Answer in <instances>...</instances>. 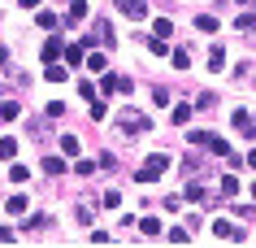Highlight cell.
I'll use <instances>...</instances> for the list:
<instances>
[{
    "mask_svg": "<svg viewBox=\"0 0 256 248\" xmlns=\"http://www.w3.org/2000/svg\"><path fill=\"white\" fill-rule=\"evenodd\" d=\"M118 126H122V131H126V135H139V131H148V113H139V109H122L118 113Z\"/></svg>",
    "mask_w": 256,
    "mask_h": 248,
    "instance_id": "1",
    "label": "cell"
},
{
    "mask_svg": "<svg viewBox=\"0 0 256 248\" xmlns=\"http://www.w3.org/2000/svg\"><path fill=\"white\" fill-rule=\"evenodd\" d=\"M191 144H200V148L217 152V157H230V144L222 135H213V131H191Z\"/></svg>",
    "mask_w": 256,
    "mask_h": 248,
    "instance_id": "2",
    "label": "cell"
},
{
    "mask_svg": "<svg viewBox=\"0 0 256 248\" xmlns=\"http://www.w3.org/2000/svg\"><path fill=\"white\" fill-rule=\"evenodd\" d=\"M165 165H170V161H165L161 152H152L148 161H144V170H139V183H156V179L165 174Z\"/></svg>",
    "mask_w": 256,
    "mask_h": 248,
    "instance_id": "3",
    "label": "cell"
},
{
    "mask_svg": "<svg viewBox=\"0 0 256 248\" xmlns=\"http://www.w3.org/2000/svg\"><path fill=\"white\" fill-rule=\"evenodd\" d=\"M113 9H122L130 22H144V18H148V5H144V0H113Z\"/></svg>",
    "mask_w": 256,
    "mask_h": 248,
    "instance_id": "4",
    "label": "cell"
},
{
    "mask_svg": "<svg viewBox=\"0 0 256 248\" xmlns=\"http://www.w3.org/2000/svg\"><path fill=\"white\" fill-rule=\"evenodd\" d=\"M213 235L217 239H243L239 226H230V222H222V218H213Z\"/></svg>",
    "mask_w": 256,
    "mask_h": 248,
    "instance_id": "5",
    "label": "cell"
},
{
    "mask_svg": "<svg viewBox=\"0 0 256 248\" xmlns=\"http://www.w3.org/2000/svg\"><path fill=\"white\" fill-rule=\"evenodd\" d=\"M82 18H87V5H82V0H70V14H66V22H70V27H78Z\"/></svg>",
    "mask_w": 256,
    "mask_h": 248,
    "instance_id": "6",
    "label": "cell"
},
{
    "mask_svg": "<svg viewBox=\"0 0 256 248\" xmlns=\"http://www.w3.org/2000/svg\"><path fill=\"white\" fill-rule=\"evenodd\" d=\"M234 131H239V135H256V122L248 113H234Z\"/></svg>",
    "mask_w": 256,
    "mask_h": 248,
    "instance_id": "7",
    "label": "cell"
},
{
    "mask_svg": "<svg viewBox=\"0 0 256 248\" xmlns=\"http://www.w3.org/2000/svg\"><path fill=\"white\" fill-rule=\"evenodd\" d=\"M61 53H66V48H61V40H48V44H44V61H48V66H52Z\"/></svg>",
    "mask_w": 256,
    "mask_h": 248,
    "instance_id": "8",
    "label": "cell"
},
{
    "mask_svg": "<svg viewBox=\"0 0 256 248\" xmlns=\"http://www.w3.org/2000/svg\"><path fill=\"white\" fill-rule=\"evenodd\" d=\"M170 61H174L178 70H191V53H187V48H174V53H170Z\"/></svg>",
    "mask_w": 256,
    "mask_h": 248,
    "instance_id": "9",
    "label": "cell"
},
{
    "mask_svg": "<svg viewBox=\"0 0 256 248\" xmlns=\"http://www.w3.org/2000/svg\"><path fill=\"white\" fill-rule=\"evenodd\" d=\"M18 113H22V109H18V100H4V105H0V122H14Z\"/></svg>",
    "mask_w": 256,
    "mask_h": 248,
    "instance_id": "10",
    "label": "cell"
},
{
    "mask_svg": "<svg viewBox=\"0 0 256 248\" xmlns=\"http://www.w3.org/2000/svg\"><path fill=\"white\" fill-rule=\"evenodd\" d=\"M208 66H213V70L226 66V53H222V44H213V48H208Z\"/></svg>",
    "mask_w": 256,
    "mask_h": 248,
    "instance_id": "11",
    "label": "cell"
},
{
    "mask_svg": "<svg viewBox=\"0 0 256 248\" xmlns=\"http://www.w3.org/2000/svg\"><path fill=\"white\" fill-rule=\"evenodd\" d=\"M196 27H200L204 35H213V31H217V18L213 14H200V18H196Z\"/></svg>",
    "mask_w": 256,
    "mask_h": 248,
    "instance_id": "12",
    "label": "cell"
},
{
    "mask_svg": "<svg viewBox=\"0 0 256 248\" xmlns=\"http://www.w3.org/2000/svg\"><path fill=\"white\" fill-rule=\"evenodd\" d=\"M148 53H156V57H165V53H170V44H165L161 35H152V40H148Z\"/></svg>",
    "mask_w": 256,
    "mask_h": 248,
    "instance_id": "13",
    "label": "cell"
},
{
    "mask_svg": "<svg viewBox=\"0 0 256 248\" xmlns=\"http://www.w3.org/2000/svg\"><path fill=\"white\" fill-rule=\"evenodd\" d=\"M217 192H222V196H226V200H230V196L239 192V179H230V174H226V179H222V187H217Z\"/></svg>",
    "mask_w": 256,
    "mask_h": 248,
    "instance_id": "14",
    "label": "cell"
},
{
    "mask_svg": "<svg viewBox=\"0 0 256 248\" xmlns=\"http://www.w3.org/2000/svg\"><path fill=\"white\" fill-rule=\"evenodd\" d=\"M204 196H208L204 183H187V200H204Z\"/></svg>",
    "mask_w": 256,
    "mask_h": 248,
    "instance_id": "15",
    "label": "cell"
},
{
    "mask_svg": "<svg viewBox=\"0 0 256 248\" xmlns=\"http://www.w3.org/2000/svg\"><path fill=\"white\" fill-rule=\"evenodd\" d=\"M78 222H96V205H92V200H82V205H78Z\"/></svg>",
    "mask_w": 256,
    "mask_h": 248,
    "instance_id": "16",
    "label": "cell"
},
{
    "mask_svg": "<svg viewBox=\"0 0 256 248\" xmlns=\"http://www.w3.org/2000/svg\"><path fill=\"white\" fill-rule=\"evenodd\" d=\"M44 170H48V174H61V170H66V161H61V157H44Z\"/></svg>",
    "mask_w": 256,
    "mask_h": 248,
    "instance_id": "17",
    "label": "cell"
},
{
    "mask_svg": "<svg viewBox=\"0 0 256 248\" xmlns=\"http://www.w3.org/2000/svg\"><path fill=\"white\" fill-rule=\"evenodd\" d=\"M44 79H48V83H66V70H61V66H48V70H44Z\"/></svg>",
    "mask_w": 256,
    "mask_h": 248,
    "instance_id": "18",
    "label": "cell"
},
{
    "mask_svg": "<svg viewBox=\"0 0 256 248\" xmlns=\"http://www.w3.org/2000/svg\"><path fill=\"white\" fill-rule=\"evenodd\" d=\"M139 226H144V235H161V222L156 218H139Z\"/></svg>",
    "mask_w": 256,
    "mask_h": 248,
    "instance_id": "19",
    "label": "cell"
},
{
    "mask_svg": "<svg viewBox=\"0 0 256 248\" xmlns=\"http://www.w3.org/2000/svg\"><path fill=\"white\" fill-rule=\"evenodd\" d=\"M234 27H239V31H252L256 27V14H239V18H234Z\"/></svg>",
    "mask_w": 256,
    "mask_h": 248,
    "instance_id": "20",
    "label": "cell"
},
{
    "mask_svg": "<svg viewBox=\"0 0 256 248\" xmlns=\"http://www.w3.org/2000/svg\"><path fill=\"white\" fill-rule=\"evenodd\" d=\"M96 40H113V22H96Z\"/></svg>",
    "mask_w": 256,
    "mask_h": 248,
    "instance_id": "21",
    "label": "cell"
},
{
    "mask_svg": "<svg viewBox=\"0 0 256 248\" xmlns=\"http://www.w3.org/2000/svg\"><path fill=\"white\" fill-rule=\"evenodd\" d=\"M9 213H26V196H9Z\"/></svg>",
    "mask_w": 256,
    "mask_h": 248,
    "instance_id": "22",
    "label": "cell"
},
{
    "mask_svg": "<svg viewBox=\"0 0 256 248\" xmlns=\"http://www.w3.org/2000/svg\"><path fill=\"white\" fill-rule=\"evenodd\" d=\"M66 61H70V66H78V61H82V48H78V44H70V48H66Z\"/></svg>",
    "mask_w": 256,
    "mask_h": 248,
    "instance_id": "23",
    "label": "cell"
},
{
    "mask_svg": "<svg viewBox=\"0 0 256 248\" xmlns=\"http://www.w3.org/2000/svg\"><path fill=\"white\" fill-rule=\"evenodd\" d=\"M61 152H70V157H78V139H74V135H66V139H61Z\"/></svg>",
    "mask_w": 256,
    "mask_h": 248,
    "instance_id": "24",
    "label": "cell"
},
{
    "mask_svg": "<svg viewBox=\"0 0 256 248\" xmlns=\"http://www.w3.org/2000/svg\"><path fill=\"white\" fill-rule=\"evenodd\" d=\"M170 31H174V27H170L165 18H156V22H152V35H161V40H165V35H170Z\"/></svg>",
    "mask_w": 256,
    "mask_h": 248,
    "instance_id": "25",
    "label": "cell"
},
{
    "mask_svg": "<svg viewBox=\"0 0 256 248\" xmlns=\"http://www.w3.org/2000/svg\"><path fill=\"white\" fill-rule=\"evenodd\" d=\"M48 222H52L48 213H35V218H26V226H30V231H40V226H48Z\"/></svg>",
    "mask_w": 256,
    "mask_h": 248,
    "instance_id": "26",
    "label": "cell"
},
{
    "mask_svg": "<svg viewBox=\"0 0 256 248\" xmlns=\"http://www.w3.org/2000/svg\"><path fill=\"white\" fill-rule=\"evenodd\" d=\"M14 152H18V144H14V139H0V157H4V161H9Z\"/></svg>",
    "mask_w": 256,
    "mask_h": 248,
    "instance_id": "27",
    "label": "cell"
},
{
    "mask_svg": "<svg viewBox=\"0 0 256 248\" xmlns=\"http://www.w3.org/2000/svg\"><path fill=\"white\" fill-rule=\"evenodd\" d=\"M187 239H191V235L182 231V226H174V231H170V244H187Z\"/></svg>",
    "mask_w": 256,
    "mask_h": 248,
    "instance_id": "28",
    "label": "cell"
},
{
    "mask_svg": "<svg viewBox=\"0 0 256 248\" xmlns=\"http://www.w3.org/2000/svg\"><path fill=\"white\" fill-rule=\"evenodd\" d=\"M92 118H108V105H104V100H92Z\"/></svg>",
    "mask_w": 256,
    "mask_h": 248,
    "instance_id": "29",
    "label": "cell"
},
{
    "mask_svg": "<svg viewBox=\"0 0 256 248\" xmlns=\"http://www.w3.org/2000/svg\"><path fill=\"white\" fill-rule=\"evenodd\" d=\"M187 118H191V105H178V109H174V122L182 126V122H187Z\"/></svg>",
    "mask_w": 256,
    "mask_h": 248,
    "instance_id": "30",
    "label": "cell"
},
{
    "mask_svg": "<svg viewBox=\"0 0 256 248\" xmlns=\"http://www.w3.org/2000/svg\"><path fill=\"white\" fill-rule=\"evenodd\" d=\"M40 27L44 31H56V14H40Z\"/></svg>",
    "mask_w": 256,
    "mask_h": 248,
    "instance_id": "31",
    "label": "cell"
},
{
    "mask_svg": "<svg viewBox=\"0 0 256 248\" xmlns=\"http://www.w3.org/2000/svg\"><path fill=\"white\" fill-rule=\"evenodd\" d=\"M22 5H26V9H35V5H40V0H22Z\"/></svg>",
    "mask_w": 256,
    "mask_h": 248,
    "instance_id": "32",
    "label": "cell"
},
{
    "mask_svg": "<svg viewBox=\"0 0 256 248\" xmlns=\"http://www.w3.org/2000/svg\"><path fill=\"white\" fill-rule=\"evenodd\" d=\"M248 165H252V170H256V152H252V157H248Z\"/></svg>",
    "mask_w": 256,
    "mask_h": 248,
    "instance_id": "33",
    "label": "cell"
},
{
    "mask_svg": "<svg viewBox=\"0 0 256 248\" xmlns=\"http://www.w3.org/2000/svg\"><path fill=\"white\" fill-rule=\"evenodd\" d=\"M252 196H256V183H252Z\"/></svg>",
    "mask_w": 256,
    "mask_h": 248,
    "instance_id": "34",
    "label": "cell"
},
{
    "mask_svg": "<svg viewBox=\"0 0 256 248\" xmlns=\"http://www.w3.org/2000/svg\"><path fill=\"white\" fill-rule=\"evenodd\" d=\"M0 57H4V48H0Z\"/></svg>",
    "mask_w": 256,
    "mask_h": 248,
    "instance_id": "35",
    "label": "cell"
}]
</instances>
